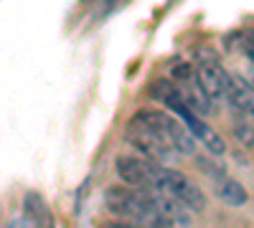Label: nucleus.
I'll return each mask as SVG.
<instances>
[{
	"mask_svg": "<svg viewBox=\"0 0 254 228\" xmlns=\"http://www.w3.org/2000/svg\"><path fill=\"white\" fill-rule=\"evenodd\" d=\"M104 203H107V211L122 221L147 226V228H168L163 218L155 213L147 190H135V188H127V185L125 188H107L104 190Z\"/></svg>",
	"mask_w": 254,
	"mask_h": 228,
	"instance_id": "1",
	"label": "nucleus"
},
{
	"mask_svg": "<svg viewBox=\"0 0 254 228\" xmlns=\"http://www.w3.org/2000/svg\"><path fill=\"white\" fill-rule=\"evenodd\" d=\"M132 122L142 124V127H147V130H153V132L160 135L165 142H171L178 155H193V152H196V139H193V135H190V132L183 127V122H181L178 117H173V114H165V112H160V109L145 107V109H140V112L132 117Z\"/></svg>",
	"mask_w": 254,
	"mask_h": 228,
	"instance_id": "2",
	"label": "nucleus"
},
{
	"mask_svg": "<svg viewBox=\"0 0 254 228\" xmlns=\"http://www.w3.org/2000/svg\"><path fill=\"white\" fill-rule=\"evenodd\" d=\"M153 190H158V193H163L168 198L178 200L188 213H201L206 208V203H208L206 193L198 188L193 180H188L181 170L165 168V165H160V168H158Z\"/></svg>",
	"mask_w": 254,
	"mask_h": 228,
	"instance_id": "3",
	"label": "nucleus"
},
{
	"mask_svg": "<svg viewBox=\"0 0 254 228\" xmlns=\"http://www.w3.org/2000/svg\"><path fill=\"white\" fill-rule=\"evenodd\" d=\"M127 142L135 144L142 157L153 160V162H158V165L171 162V160L178 157V152H176V147H173L171 142H165L160 135H155L153 130L142 127V124H137V122L127 124Z\"/></svg>",
	"mask_w": 254,
	"mask_h": 228,
	"instance_id": "4",
	"label": "nucleus"
},
{
	"mask_svg": "<svg viewBox=\"0 0 254 228\" xmlns=\"http://www.w3.org/2000/svg\"><path fill=\"white\" fill-rule=\"evenodd\" d=\"M160 165L142 155H120L117 157V175L125 180L127 188L135 190H153L155 175Z\"/></svg>",
	"mask_w": 254,
	"mask_h": 228,
	"instance_id": "5",
	"label": "nucleus"
},
{
	"mask_svg": "<svg viewBox=\"0 0 254 228\" xmlns=\"http://www.w3.org/2000/svg\"><path fill=\"white\" fill-rule=\"evenodd\" d=\"M226 76H229V71H224V66L219 64V61L196 64V84H198V89H201L211 101H214V99H224Z\"/></svg>",
	"mask_w": 254,
	"mask_h": 228,
	"instance_id": "6",
	"label": "nucleus"
},
{
	"mask_svg": "<svg viewBox=\"0 0 254 228\" xmlns=\"http://www.w3.org/2000/svg\"><path fill=\"white\" fill-rule=\"evenodd\" d=\"M147 193H150V203H153L155 213L163 218V223H165L168 228H173V226L186 228V226L190 223V213L183 208L178 200L168 198V195H163V193H158V190H147Z\"/></svg>",
	"mask_w": 254,
	"mask_h": 228,
	"instance_id": "7",
	"label": "nucleus"
},
{
	"mask_svg": "<svg viewBox=\"0 0 254 228\" xmlns=\"http://www.w3.org/2000/svg\"><path fill=\"white\" fill-rule=\"evenodd\" d=\"M211 185H214V195L231 205V208H242V205L249 200L247 190H244V185L239 180H234L231 175H219V178H211Z\"/></svg>",
	"mask_w": 254,
	"mask_h": 228,
	"instance_id": "8",
	"label": "nucleus"
},
{
	"mask_svg": "<svg viewBox=\"0 0 254 228\" xmlns=\"http://www.w3.org/2000/svg\"><path fill=\"white\" fill-rule=\"evenodd\" d=\"M224 96L229 99V104L242 114H254V89H249L239 76H226Z\"/></svg>",
	"mask_w": 254,
	"mask_h": 228,
	"instance_id": "9",
	"label": "nucleus"
},
{
	"mask_svg": "<svg viewBox=\"0 0 254 228\" xmlns=\"http://www.w3.org/2000/svg\"><path fill=\"white\" fill-rule=\"evenodd\" d=\"M196 165H198L201 173L208 175V180H211V178H219V175H226V165H224L221 160H216V157L198 155V157H196Z\"/></svg>",
	"mask_w": 254,
	"mask_h": 228,
	"instance_id": "10",
	"label": "nucleus"
},
{
	"mask_svg": "<svg viewBox=\"0 0 254 228\" xmlns=\"http://www.w3.org/2000/svg\"><path fill=\"white\" fill-rule=\"evenodd\" d=\"M234 135L242 144L247 147H254V124H247V122H237L234 124Z\"/></svg>",
	"mask_w": 254,
	"mask_h": 228,
	"instance_id": "11",
	"label": "nucleus"
},
{
	"mask_svg": "<svg viewBox=\"0 0 254 228\" xmlns=\"http://www.w3.org/2000/svg\"><path fill=\"white\" fill-rule=\"evenodd\" d=\"M242 81H244V84L249 87V89H254V64H252V61H247V64H244V69H242V76H239Z\"/></svg>",
	"mask_w": 254,
	"mask_h": 228,
	"instance_id": "12",
	"label": "nucleus"
},
{
	"mask_svg": "<svg viewBox=\"0 0 254 228\" xmlns=\"http://www.w3.org/2000/svg\"><path fill=\"white\" fill-rule=\"evenodd\" d=\"M102 228H147V226H137L130 221H107V223H102Z\"/></svg>",
	"mask_w": 254,
	"mask_h": 228,
	"instance_id": "13",
	"label": "nucleus"
}]
</instances>
